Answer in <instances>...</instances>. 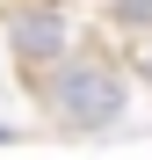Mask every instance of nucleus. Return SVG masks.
I'll return each instance as SVG.
<instances>
[{
  "instance_id": "nucleus-1",
  "label": "nucleus",
  "mask_w": 152,
  "mask_h": 160,
  "mask_svg": "<svg viewBox=\"0 0 152 160\" xmlns=\"http://www.w3.org/2000/svg\"><path fill=\"white\" fill-rule=\"evenodd\" d=\"M44 109L65 131H101V124L123 117V73L109 58H65L44 80Z\"/></svg>"
},
{
  "instance_id": "nucleus-2",
  "label": "nucleus",
  "mask_w": 152,
  "mask_h": 160,
  "mask_svg": "<svg viewBox=\"0 0 152 160\" xmlns=\"http://www.w3.org/2000/svg\"><path fill=\"white\" fill-rule=\"evenodd\" d=\"M15 58L22 66H58L65 58V44H72V29H65V15H51V8H29V15H15Z\"/></svg>"
},
{
  "instance_id": "nucleus-3",
  "label": "nucleus",
  "mask_w": 152,
  "mask_h": 160,
  "mask_svg": "<svg viewBox=\"0 0 152 160\" xmlns=\"http://www.w3.org/2000/svg\"><path fill=\"white\" fill-rule=\"evenodd\" d=\"M109 15L123 29H152V0H109Z\"/></svg>"
},
{
  "instance_id": "nucleus-4",
  "label": "nucleus",
  "mask_w": 152,
  "mask_h": 160,
  "mask_svg": "<svg viewBox=\"0 0 152 160\" xmlns=\"http://www.w3.org/2000/svg\"><path fill=\"white\" fill-rule=\"evenodd\" d=\"M145 73H152V58H145Z\"/></svg>"
}]
</instances>
